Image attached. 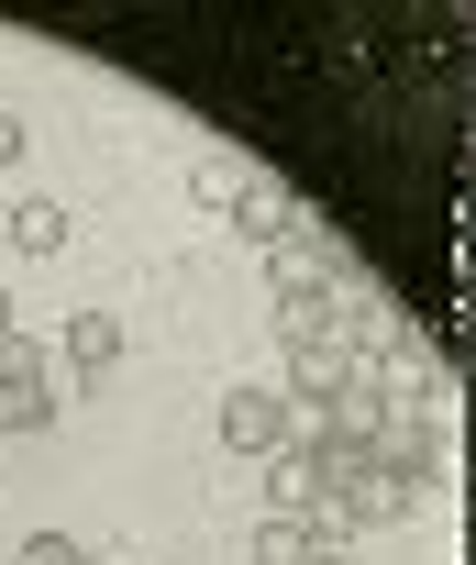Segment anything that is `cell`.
I'll list each match as a JSON object with an SVG mask.
<instances>
[{
  "label": "cell",
  "mask_w": 476,
  "mask_h": 565,
  "mask_svg": "<svg viewBox=\"0 0 476 565\" xmlns=\"http://www.w3.org/2000/svg\"><path fill=\"white\" fill-rule=\"evenodd\" d=\"M78 554H89L78 532H34V543H23V565H78Z\"/></svg>",
  "instance_id": "obj_10"
},
{
  "label": "cell",
  "mask_w": 476,
  "mask_h": 565,
  "mask_svg": "<svg viewBox=\"0 0 476 565\" xmlns=\"http://www.w3.org/2000/svg\"><path fill=\"white\" fill-rule=\"evenodd\" d=\"M267 289H278V311H344L355 277H344L311 233H289V244H267Z\"/></svg>",
  "instance_id": "obj_1"
},
{
  "label": "cell",
  "mask_w": 476,
  "mask_h": 565,
  "mask_svg": "<svg viewBox=\"0 0 476 565\" xmlns=\"http://www.w3.org/2000/svg\"><path fill=\"white\" fill-rule=\"evenodd\" d=\"M232 233H245L256 255L289 244V189H278V178H245V200H232Z\"/></svg>",
  "instance_id": "obj_5"
},
{
  "label": "cell",
  "mask_w": 476,
  "mask_h": 565,
  "mask_svg": "<svg viewBox=\"0 0 476 565\" xmlns=\"http://www.w3.org/2000/svg\"><path fill=\"white\" fill-rule=\"evenodd\" d=\"M67 366H78V377H111V366H122V322H111V311H78V322H67Z\"/></svg>",
  "instance_id": "obj_8"
},
{
  "label": "cell",
  "mask_w": 476,
  "mask_h": 565,
  "mask_svg": "<svg viewBox=\"0 0 476 565\" xmlns=\"http://www.w3.org/2000/svg\"><path fill=\"white\" fill-rule=\"evenodd\" d=\"M300 554H311V521H278V510H267V521L245 532V565H300Z\"/></svg>",
  "instance_id": "obj_9"
},
{
  "label": "cell",
  "mask_w": 476,
  "mask_h": 565,
  "mask_svg": "<svg viewBox=\"0 0 476 565\" xmlns=\"http://www.w3.org/2000/svg\"><path fill=\"white\" fill-rule=\"evenodd\" d=\"M278 433H289V388H232V399H221V444H232V455L267 466Z\"/></svg>",
  "instance_id": "obj_4"
},
{
  "label": "cell",
  "mask_w": 476,
  "mask_h": 565,
  "mask_svg": "<svg viewBox=\"0 0 476 565\" xmlns=\"http://www.w3.org/2000/svg\"><path fill=\"white\" fill-rule=\"evenodd\" d=\"M12 167H23V122H12V111H0V178H12Z\"/></svg>",
  "instance_id": "obj_11"
},
{
  "label": "cell",
  "mask_w": 476,
  "mask_h": 565,
  "mask_svg": "<svg viewBox=\"0 0 476 565\" xmlns=\"http://www.w3.org/2000/svg\"><path fill=\"white\" fill-rule=\"evenodd\" d=\"M300 565H355V543H311V554H300Z\"/></svg>",
  "instance_id": "obj_12"
},
{
  "label": "cell",
  "mask_w": 476,
  "mask_h": 565,
  "mask_svg": "<svg viewBox=\"0 0 476 565\" xmlns=\"http://www.w3.org/2000/svg\"><path fill=\"white\" fill-rule=\"evenodd\" d=\"M245 178H256V167H232V156H199V167H188V211H199V222H232Z\"/></svg>",
  "instance_id": "obj_6"
},
{
  "label": "cell",
  "mask_w": 476,
  "mask_h": 565,
  "mask_svg": "<svg viewBox=\"0 0 476 565\" xmlns=\"http://www.w3.org/2000/svg\"><path fill=\"white\" fill-rule=\"evenodd\" d=\"M0 222H12V178H0Z\"/></svg>",
  "instance_id": "obj_14"
},
{
  "label": "cell",
  "mask_w": 476,
  "mask_h": 565,
  "mask_svg": "<svg viewBox=\"0 0 476 565\" xmlns=\"http://www.w3.org/2000/svg\"><path fill=\"white\" fill-rule=\"evenodd\" d=\"M78 565H111V554H78Z\"/></svg>",
  "instance_id": "obj_15"
},
{
  "label": "cell",
  "mask_w": 476,
  "mask_h": 565,
  "mask_svg": "<svg viewBox=\"0 0 476 565\" xmlns=\"http://www.w3.org/2000/svg\"><path fill=\"white\" fill-rule=\"evenodd\" d=\"M0 233H12L23 255H67V233H78V222H67L56 200H23V189H12V222H0Z\"/></svg>",
  "instance_id": "obj_7"
},
{
  "label": "cell",
  "mask_w": 476,
  "mask_h": 565,
  "mask_svg": "<svg viewBox=\"0 0 476 565\" xmlns=\"http://www.w3.org/2000/svg\"><path fill=\"white\" fill-rule=\"evenodd\" d=\"M289 377H300V399H311V411H333V399L366 377V355H355L344 333H311V344H289Z\"/></svg>",
  "instance_id": "obj_3"
},
{
  "label": "cell",
  "mask_w": 476,
  "mask_h": 565,
  "mask_svg": "<svg viewBox=\"0 0 476 565\" xmlns=\"http://www.w3.org/2000/svg\"><path fill=\"white\" fill-rule=\"evenodd\" d=\"M0 333H12V289H0Z\"/></svg>",
  "instance_id": "obj_13"
},
{
  "label": "cell",
  "mask_w": 476,
  "mask_h": 565,
  "mask_svg": "<svg viewBox=\"0 0 476 565\" xmlns=\"http://www.w3.org/2000/svg\"><path fill=\"white\" fill-rule=\"evenodd\" d=\"M56 422V377L34 333H0V433H45Z\"/></svg>",
  "instance_id": "obj_2"
}]
</instances>
